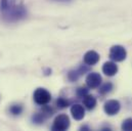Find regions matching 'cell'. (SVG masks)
Segmentation results:
<instances>
[{"instance_id":"cell-1","label":"cell","mask_w":132,"mask_h":131,"mask_svg":"<svg viewBox=\"0 0 132 131\" xmlns=\"http://www.w3.org/2000/svg\"><path fill=\"white\" fill-rule=\"evenodd\" d=\"M1 13L7 22H18L26 18L27 10L21 0H1Z\"/></svg>"},{"instance_id":"cell-2","label":"cell","mask_w":132,"mask_h":131,"mask_svg":"<svg viewBox=\"0 0 132 131\" xmlns=\"http://www.w3.org/2000/svg\"><path fill=\"white\" fill-rule=\"evenodd\" d=\"M51 100V94L44 88H37L34 92V101L39 105H45Z\"/></svg>"},{"instance_id":"cell-3","label":"cell","mask_w":132,"mask_h":131,"mask_svg":"<svg viewBox=\"0 0 132 131\" xmlns=\"http://www.w3.org/2000/svg\"><path fill=\"white\" fill-rule=\"evenodd\" d=\"M69 127H70V119H69V117L65 114H62V115H59L54 119L51 129L54 131H64L67 130Z\"/></svg>"},{"instance_id":"cell-4","label":"cell","mask_w":132,"mask_h":131,"mask_svg":"<svg viewBox=\"0 0 132 131\" xmlns=\"http://www.w3.org/2000/svg\"><path fill=\"white\" fill-rule=\"evenodd\" d=\"M126 49L121 45H115L110 50V59L115 62H122L126 59Z\"/></svg>"},{"instance_id":"cell-5","label":"cell","mask_w":132,"mask_h":131,"mask_svg":"<svg viewBox=\"0 0 132 131\" xmlns=\"http://www.w3.org/2000/svg\"><path fill=\"white\" fill-rule=\"evenodd\" d=\"M120 102L118 100H115V99H111V100H108L105 103H104V112L109 115V116H114L116 114L119 113L120 111Z\"/></svg>"},{"instance_id":"cell-6","label":"cell","mask_w":132,"mask_h":131,"mask_svg":"<svg viewBox=\"0 0 132 131\" xmlns=\"http://www.w3.org/2000/svg\"><path fill=\"white\" fill-rule=\"evenodd\" d=\"M87 72H89V68H88V65L85 64V65L80 66V67H79L78 69H76V70H73V71L69 72L68 78H69L70 81L74 82V81H77L82 75H84V74L87 73Z\"/></svg>"},{"instance_id":"cell-7","label":"cell","mask_w":132,"mask_h":131,"mask_svg":"<svg viewBox=\"0 0 132 131\" xmlns=\"http://www.w3.org/2000/svg\"><path fill=\"white\" fill-rule=\"evenodd\" d=\"M101 84V76L98 73H89L86 77V85L88 88H97Z\"/></svg>"},{"instance_id":"cell-8","label":"cell","mask_w":132,"mask_h":131,"mask_svg":"<svg viewBox=\"0 0 132 131\" xmlns=\"http://www.w3.org/2000/svg\"><path fill=\"white\" fill-rule=\"evenodd\" d=\"M83 61H84V64H86V65L88 66L95 65V64L98 63L99 61L98 53L96 51H94V50H89V51H87L85 53Z\"/></svg>"},{"instance_id":"cell-9","label":"cell","mask_w":132,"mask_h":131,"mask_svg":"<svg viewBox=\"0 0 132 131\" xmlns=\"http://www.w3.org/2000/svg\"><path fill=\"white\" fill-rule=\"evenodd\" d=\"M71 114H72V116H73V118L75 120L80 121L85 116V110H84V108L81 104L76 103V104H73L72 105V108H71Z\"/></svg>"},{"instance_id":"cell-10","label":"cell","mask_w":132,"mask_h":131,"mask_svg":"<svg viewBox=\"0 0 132 131\" xmlns=\"http://www.w3.org/2000/svg\"><path fill=\"white\" fill-rule=\"evenodd\" d=\"M102 72L106 75V76H115L118 72V67L115 63L113 62H106L104 63V65L102 66Z\"/></svg>"},{"instance_id":"cell-11","label":"cell","mask_w":132,"mask_h":131,"mask_svg":"<svg viewBox=\"0 0 132 131\" xmlns=\"http://www.w3.org/2000/svg\"><path fill=\"white\" fill-rule=\"evenodd\" d=\"M83 104L86 107V109L88 110H93L96 105V98L93 95L87 94L86 96L83 97Z\"/></svg>"},{"instance_id":"cell-12","label":"cell","mask_w":132,"mask_h":131,"mask_svg":"<svg viewBox=\"0 0 132 131\" xmlns=\"http://www.w3.org/2000/svg\"><path fill=\"white\" fill-rule=\"evenodd\" d=\"M113 89V84L111 82H106L104 83L100 88H99V93L100 94H106L109 92H111Z\"/></svg>"},{"instance_id":"cell-13","label":"cell","mask_w":132,"mask_h":131,"mask_svg":"<svg viewBox=\"0 0 132 131\" xmlns=\"http://www.w3.org/2000/svg\"><path fill=\"white\" fill-rule=\"evenodd\" d=\"M47 117L41 112V113H37V114H35L33 116V121L35 123H37V124H42L44 121H45V119H46Z\"/></svg>"},{"instance_id":"cell-14","label":"cell","mask_w":132,"mask_h":131,"mask_svg":"<svg viewBox=\"0 0 132 131\" xmlns=\"http://www.w3.org/2000/svg\"><path fill=\"white\" fill-rule=\"evenodd\" d=\"M9 112H10L12 115H14V116H16V115H21L22 112H23V107H22L21 104H13V105L10 107Z\"/></svg>"},{"instance_id":"cell-15","label":"cell","mask_w":132,"mask_h":131,"mask_svg":"<svg viewBox=\"0 0 132 131\" xmlns=\"http://www.w3.org/2000/svg\"><path fill=\"white\" fill-rule=\"evenodd\" d=\"M122 129L125 131H132V118L126 119L122 123Z\"/></svg>"},{"instance_id":"cell-16","label":"cell","mask_w":132,"mask_h":131,"mask_svg":"<svg viewBox=\"0 0 132 131\" xmlns=\"http://www.w3.org/2000/svg\"><path fill=\"white\" fill-rule=\"evenodd\" d=\"M56 104H57L59 108H61V109H65V108H67V107L70 105V101L64 97H59V99L56 100Z\"/></svg>"},{"instance_id":"cell-17","label":"cell","mask_w":132,"mask_h":131,"mask_svg":"<svg viewBox=\"0 0 132 131\" xmlns=\"http://www.w3.org/2000/svg\"><path fill=\"white\" fill-rule=\"evenodd\" d=\"M76 94H77V96H78V97L83 98L84 96H86V95L88 94V89H87L86 87H80V88H78V89H77Z\"/></svg>"},{"instance_id":"cell-18","label":"cell","mask_w":132,"mask_h":131,"mask_svg":"<svg viewBox=\"0 0 132 131\" xmlns=\"http://www.w3.org/2000/svg\"><path fill=\"white\" fill-rule=\"evenodd\" d=\"M42 113L46 116V117H49V116H52L53 115V113H54V111H53V109L52 108H50V107H48V105H43V108H42Z\"/></svg>"},{"instance_id":"cell-19","label":"cell","mask_w":132,"mask_h":131,"mask_svg":"<svg viewBox=\"0 0 132 131\" xmlns=\"http://www.w3.org/2000/svg\"><path fill=\"white\" fill-rule=\"evenodd\" d=\"M83 129H85V130H89V128L86 127V126H82V127H81V130H83Z\"/></svg>"},{"instance_id":"cell-20","label":"cell","mask_w":132,"mask_h":131,"mask_svg":"<svg viewBox=\"0 0 132 131\" xmlns=\"http://www.w3.org/2000/svg\"><path fill=\"white\" fill-rule=\"evenodd\" d=\"M56 1H61V2H69L71 0H56Z\"/></svg>"}]
</instances>
